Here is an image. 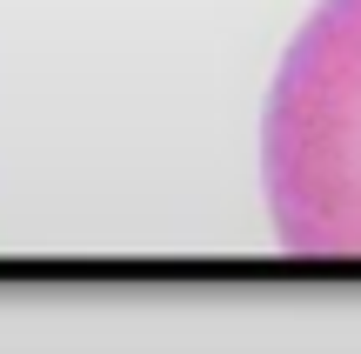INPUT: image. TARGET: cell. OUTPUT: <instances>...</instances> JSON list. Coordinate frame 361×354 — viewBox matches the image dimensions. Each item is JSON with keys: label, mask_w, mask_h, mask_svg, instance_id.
<instances>
[{"label": "cell", "mask_w": 361, "mask_h": 354, "mask_svg": "<svg viewBox=\"0 0 361 354\" xmlns=\"http://www.w3.org/2000/svg\"><path fill=\"white\" fill-rule=\"evenodd\" d=\"M261 174L288 254L361 267V0H322L295 34L268 94Z\"/></svg>", "instance_id": "obj_1"}]
</instances>
